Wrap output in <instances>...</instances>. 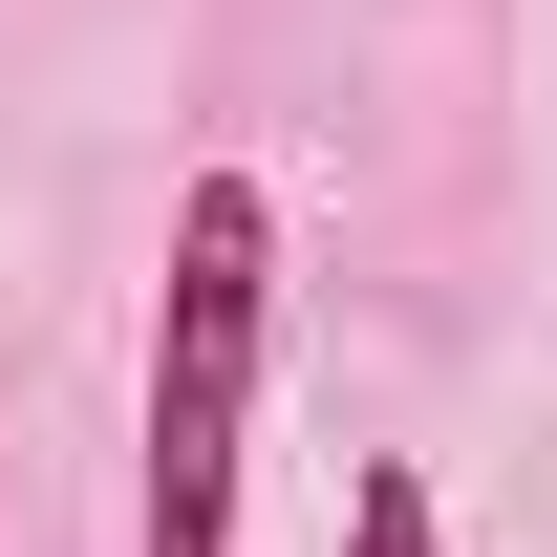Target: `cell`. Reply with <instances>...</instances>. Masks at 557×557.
I'll list each match as a JSON object with an SVG mask.
<instances>
[{
    "label": "cell",
    "instance_id": "6da1fadb",
    "mask_svg": "<svg viewBox=\"0 0 557 557\" xmlns=\"http://www.w3.org/2000/svg\"><path fill=\"white\" fill-rule=\"evenodd\" d=\"M258 364H278V194L194 172L172 194V278H150V515L129 557H236V472H258Z\"/></svg>",
    "mask_w": 557,
    "mask_h": 557
},
{
    "label": "cell",
    "instance_id": "7a4b0ae2",
    "mask_svg": "<svg viewBox=\"0 0 557 557\" xmlns=\"http://www.w3.org/2000/svg\"><path fill=\"white\" fill-rule=\"evenodd\" d=\"M344 557H429V472H408V450L344 472Z\"/></svg>",
    "mask_w": 557,
    "mask_h": 557
}]
</instances>
